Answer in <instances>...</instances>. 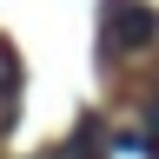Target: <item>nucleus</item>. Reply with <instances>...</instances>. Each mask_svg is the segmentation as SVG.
Segmentation results:
<instances>
[{
  "instance_id": "1",
  "label": "nucleus",
  "mask_w": 159,
  "mask_h": 159,
  "mask_svg": "<svg viewBox=\"0 0 159 159\" xmlns=\"http://www.w3.org/2000/svg\"><path fill=\"white\" fill-rule=\"evenodd\" d=\"M152 33H159V13L146 7V0H106V20H99V53L106 60L146 47Z\"/></svg>"
},
{
  "instance_id": "2",
  "label": "nucleus",
  "mask_w": 159,
  "mask_h": 159,
  "mask_svg": "<svg viewBox=\"0 0 159 159\" xmlns=\"http://www.w3.org/2000/svg\"><path fill=\"white\" fill-rule=\"evenodd\" d=\"M13 119H20V60L0 47V139L13 133Z\"/></svg>"
},
{
  "instance_id": "3",
  "label": "nucleus",
  "mask_w": 159,
  "mask_h": 159,
  "mask_svg": "<svg viewBox=\"0 0 159 159\" xmlns=\"http://www.w3.org/2000/svg\"><path fill=\"white\" fill-rule=\"evenodd\" d=\"M60 159H106V152H99V126H93V119H86V126L73 133V146L60 152Z\"/></svg>"
}]
</instances>
